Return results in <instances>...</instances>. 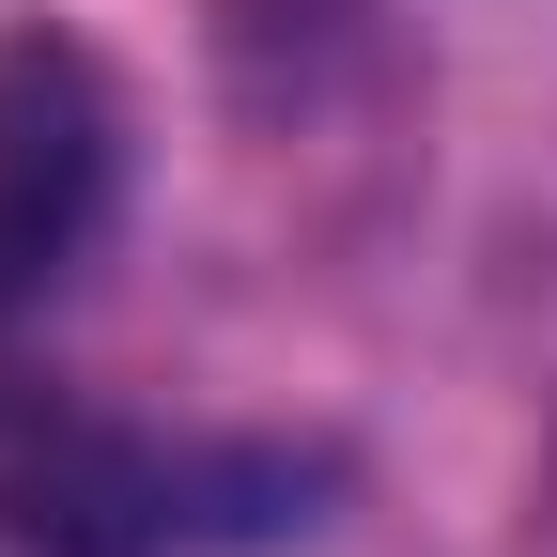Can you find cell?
I'll use <instances>...</instances> for the list:
<instances>
[{
	"label": "cell",
	"instance_id": "6da1fadb",
	"mask_svg": "<svg viewBox=\"0 0 557 557\" xmlns=\"http://www.w3.org/2000/svg\"><path fill=\"white\" fill-rule=\"evenodd\" d=\"M310 527V465L295 449H171L124 418L47 403L0 357V557H233Z\"/></svg>",
	"mask_w": 557,
	"mask_h": 557
},
{
	"label": "cell",
	"instance_id": "7a4b0ae2",
	"mask_svg": "<svg viewBox=\"0 0 557 557\" xmlns=\"http://www.w3.org/2000/svg\"><path fill=\"white\" fill-rule=\"evenodd\" d=\"M124 201V94L78 32H0V357L62 310V278L94 263Z\"/></svg>",
	"mask_w": 557,
	"mask_h": 557
}]
</instances>
